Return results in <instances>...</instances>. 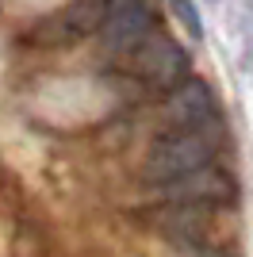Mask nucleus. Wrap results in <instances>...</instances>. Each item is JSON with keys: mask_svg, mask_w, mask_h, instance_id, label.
Masks as SVG:
<instances>
[{"mask_svg": "<svg viewBox=\"0 0 253 257\" xmlns=\"http://www.w3.org/2000/svg\"><path fill=\"white\" fill-rule=\"evenodd\" d=\"M150 31H154V27H150V8L146 4H142V0H119V4H111V16H107L100 39H104L107 54H135Z\"/></svg>", "mask_w": 253, "mask_h": 257, "instance_id": "obj_7", "label": "nucleus"}, {"mask_svg": "<svg viewBox=\"0 0 253 257\" xmlns=\"http://www.w3.org/2000/svg\"><path fill=\"white\" fill-rule=\"evenodd\" d=\"M211 119H215V92H211V85L188 77L184 85L165 92V123L169 127L200 131V127H211Z\"/></svg>", "mask_w": 253, "mask_h": 257, "instance_id": "obj_6", "label": "nucleus"}, {"mask_svg": "<svg viewBox=\"0 0 253 257\" xmlns=\"http://www.w3.org/2000/svg\"><path fill=\"white\" fill-rule=\"evenodd\" d=\"M131 65L150 88H161V92H173L188 81V54L161 31H150L142 39V46L131 54Z\"/></svg>", "mask_w": 253, "mask_h": 257, "instance_id": "obj_3", "label": "nucleus"}, {"mask_svg": "<svg viewBox=\"0 0 253 257\" xmlns=\"http://www.w3.org/2000/svg\"><path fill=\"white\" fill-rule=\"evenodd\" d=\"M169 4H173V16L184 23V31H188L192 39H203V23H200L196 4H192V0H169Z\"/></svg>", "mask_w": 253, "mask_h": 257, "instance_id": "obj_8", "label": "nucleus"}, {"mask_svg": "<svg viewBox=\"0 0 253 257\" xmlns=\"http://www.w3.org/2000/svg\"><path fill=\"white\" fill-rule=\"evenodd\" d=\"M184 257H230V253L215 249V246H200V249H184Z\"/></svg>", "mask_w": 253, "mask_h": 257, "instance_id": "obj_9", "label": "nucleus"}, {"mask_svg": "<svg viewBox=\"0 0 253 257\" xmlns=\"http://www.w3.org/2000/svg\"><path fill=\"white\" fill-rule=\"evenodd\" d=\"M215 135H211L207 127L200 131H169V135H161L154 146H150L146 161H142V177H146L150 184H165V181H177V177H184V173H196L203 169V165H211V158H215Z\"/></svg>", "mask_w": 253, "mask_h": 257, "instance_id": "obj_1", "label": "nucleus"}, {"mask_svg": "<svg viewBox=\"0 0 253 257\" xmlns=\"http://www.w3.org/2000/svg\"><path fill=\"white\" fill-rule=\"evenodd\" d=\"M238 196V184L226 169H219L215 161L203 165L196 173H184L177 181H165V184H154V200L158 204H196V207H222V204H234Z\"/></svg>", "mask_w": 253, "mask_h": 257, "instance_id": "obj_2", "label": "nucleus"}, {"mask_svg": "<svg viewBox=\"0 0 253 257\" xmlns=\"http://www.w3.org/2000/svg\"><path fill=\"white\" fill-rule=\"evenodd\" d=\"M107 16H111V0H69L62 12H54L46 23H39L35 43L42 46H69L81 39L104 31Z\"/></svg>", "mask_w": 253, "mask_h": 257, "instance_id": "obj_4", "label": "nucleus"}, {"mask_svg": "<svg viewBox=\"0 0 253 257\" xmlns=\"http://www.w3.org/2000/svg\"><path fill=\"white\" fill-rule=\"evenodd\" d=\"M150 226L177 249H200L211 238L207 207H196V204H158L150 211Z\"/></svg>", "mask_w": 253, "mask_h": 257, "instance_id": "obj_5", "label": "nucleus"}]
</instances>
